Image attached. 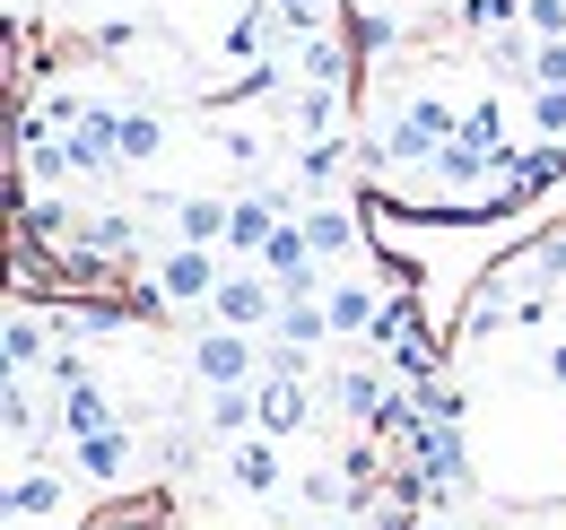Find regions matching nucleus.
Returning a JSON list of instances; mask_svg holds the SVG:
<instances>
[{
  "instance_id": "nucleus-25",
  "label": "nucleus",
  "mask_w": 566,
  "mask_h": 530,
  "mask_svg": "<svg viewBox=\"0 0 566 530\" xmlns=\"http://www.w3.org/2000/svg\"><path fill=\"white\" fill-rule=\"evenodd\" d=\"M271 9H280L287 35H323L332 26V0H271Z\"/></svg>"
},
{
  "instance_id": "nucleus-4",
  "label": "nucleus",
  "mask_w": 566,
  "mask_h": 530,
  "mask_svg": "<svg viewBox=\"0 0 566 530\" xmlns=\"http://www.w3.org/2000/svg\"><path fill=\"white\" fill-rule=\"evenodd\" d=\"M280 305H287V296H280L271 269H235V262H227V278H218V296H210V322L271 339V331H280Z\"/></svg>"
},
{
  "instance_id": "nucleus-9",
  "label": "nucleus",
  "mask_w": 566,
  "mask_h": 530,
  "mask_svg": "<svg viewBox=\"0 0 566 530\" xmlns=\"http://www.w3.org/2000/svg\"><path fill=\"white\" fill-rule=\"evenodd\" d=\"M71 139V157H78V174L87 183H114L123 174V148H114V105H87V123L78 131H62Z\"/></svg>"
},
{
  "instance_id": "nucleus-28",
  "label": "nucleus",
  "mask_w": 566,
  "mask_h": 530,
  "mask_svg": "<svg viewBox=\"0 0 566 530\" xmlns=\"http://www.w3.org/2000/svg\"><path fill=\"white\" fill-rule=\"evenodd\" d=\"M523 26L549 44V35H566V0H523Z\"/></svg>"
},
{
  "instance_id": "nucleus-31",
  "label": "nucleus",
  "mask_w": 566,
  "mask_h": 530,
  "mask_svg": "<svg viewBox=\"0 0 566 530\" xmlns=\"http://www.w3.org/2000/svg\"><path fill=\"white\" fill-rule=\"evenodd\" d=\"M349 9H384V0H349Z\"/></svg>"
},
{
  "instance_id": "nucleus-20",
  "label": "nucleus",
  "mask_w": 566,
  "mask_h": 530,
  "mask_svg": "<svg viewBox=\"0 0 566 530\" xmlns=\"http://www.w3.org/2000/svg\"><path fill=\"white\" fill-rule=\"evenodd\" d=\"M271 35H280V9H271V0H244L235 26H227V62H262Z\"/></svg>"
},
{
  "instance_id": "nucleus-1",
  "label": "nucleus",
  "mask_w": 566,
  "mask_h": 530,
  "mask_svg": "<svg viewBox=\"0 0 566 530\" xmlns=\"http://www.w3.org/2000/svg\"><path fill=\"white\" fill-rule=\"evenodd\" d=\"M453 131H462V105H453V96L401 87V96H375V114H366V131H357V157H366L375 174H427L436 148Z\"/></svg>"
},
{
  "instance_id": "nucleus-22",
  "label": "nucleus",
  "mask_w": 566,
  "mask_h": 530,
  "mask_svg": "<svg viewBox=\"0 0 566 530\" xmlns=\"http://www.w3.org/2000/svg\"><path fill=\"white\" fill-rule=\"evenodd\" d=\"M523 131L566 148V87H523Z\"/></svg>"
},
{
  "instance_id": "nucleus-12",
  "label": "nucleus",
  "mask_w": 566,
  "mask_h": 530,
  "mask_svg": "<svg viewBox=\"0 0 566 530\" xmlns=\"http://www.w3.org/2000/svg\"><path fill=\"white\" fill-rule=\"evenodd\" d=\"M78 253H105V262H140V218L132 209H96V218H78Z\"/></svg>"
},
{
  "instance_id": "nucleus-21",
  "label": "nucleus",
  "mask_w": 566,
  "mask_h": 530,
  "mask_svg": "<svg viewBox=\"0 0 566 530\" xmlns=\"http://www.w3.org/2000/svg\"><path fill=\"white\" fill-rule=\"evenodd\" d=\"M271 339H287V348H323V339H332V305H323V296L280 305V331H271Z\"/></svg>"
},
{
  "instance_id": "nucleus-17",
  "label": "nucleus",
  "mask_w": 566,
  "mask_h": 530,
  "mask_svg": "<svg viewBox=\"0 0 566 530\" xmlns=\"http://www.w3.org/2000/svg\"><path fill=\"white\" fill-rule=\"evenodd\" d=\"M71 453H78V469H87V478H105V487H123V478H132V435H123V426H105V435H78Z\"/></svg>"
},
{
  "instance_id": "nucleus-5",
  "label": "nucleus",
  "mask_w": 566,
  "mask_h": 530,
  "mask_svg": "<svg viewBox=\"0 0 566 530\" xmlns=\"http://www.w3.org/2000/svg\"><path fill=\"white\" fill-rule=\"evenodd\" d=\"M296 226H305V244H314L323 262H357V244H366V218H357V200H340V192L305 200Z\"/></svg>"
},
{
  "instance_id": "nucleus-27",
  "label": "nucleus",
  "mask_w": 566,
  "mask_h": 530,
  "mask_svg": "<svg viewBox=\"0 0 566 530\" xmlns=\"http://www.w3.org/2000/svg\"><path fill=\"white\" fill-rule=\"evenodd\" d=\"M44 383H53V392H78V383H96V374H87V357H78V348H53Z\"/></svg>"
},
{
  "instance_id": "nucleus-16",
  "label": "nucleus",
  "mask_w": 566,
  "mask_h": 530,
  "mask_svg": "<svg viewBox=\"0 0 566 530\" xmlns=\"http://www.w3.org/2000/svg\"><path fill=\"white\" fill-rule=\"evenodd\" d=\"M53 513H62V478L44 462H27L9 478V522H53Z\"/></svg>"
},
{
  "instance_id": "nucleus-11",
  "label": "nucleus",
  "mask_w": 566,
  "mask_h": 530,
  "mask_svg": "<svg viewBox=\"0 0 566 530\" xmlns=\"http://www.w3.org/2000/svg\"><path fill=\"white\" fill-rule=\"evenodd\" d=\"M227 487L262 505V496L280 487V444H271V435H244V444H227Z\"/></svg>"
},
{
  "instance_id": "nucleus-2",
  "label": "nucleus",
  "mask_w": 566,
  "mask_h": 530,
  "mask_svg": "<svg viewBox=\"0 0 566 530\" xmlns=\"http://www.w3.org/2000/svg\"><path fill=\"white\" fill-rule=\"evenodd\" d=\"M192 383L201 392H235V383H262V339L253 331H227V322H201V339L184 348Z\"/></svg>"
},
{
  "instance_id": "nucleus-23",
  "label": "nucleus",
  "mask_w": 566,
  "mask_h": 530,
  "mask_svg": "<svg viewBox=\"0 0 566 530\" xmlns=\"http://www.w3.org/2000/svg\"><path fill=\"white\" fill-rule=\"evenodd\" d=\"M462 139H480V148H514L505 114H496V96H471V105H462Z\"/></svg>"
},
{
  "instance_id": "nucleus-7",
  "label": "nucleus",
  "mask_w": 566,
  "mask_h": 530,
  "mask_svg": "<svg viewBox=\"0 0 566 530\" xmlns=\"http://www.w3.org/2000/svg\"><path fill=\"white\" fill-rule=\"evenodd\" d=\"M157 209H166L175 244H218V253H227V209H235V200H210V192H157Z\"/></svg>"
},
{
  "instance_id": "nucleus-29",
  "label": "nucleus",
  "mask_w": 566,
  "mask_h": 530,
  "mask_svg": "<svg viewBox=\"0 0 566 530\" xmlns=\"http://www.w3.org/2000/svg\"><path fill=\"white\" fill-rule=\"evenodd\" d=\"M218 157H235V166H262V131H218Z\"/></svg>"
},
{
  "instance_id": "nucleus-3",
  "label": "nucleus",
  "mask_w": 566,
  "mask_h": 530,
  "mask_svg": "<svg viewBox=\"0 0 566 530\" xmlns=\"http://www.w3.org/2000/svg\"><path fill=\"white\" fill-rule=\"evenodd\" d=\"M218 278H227V253H218V244H166V253L148 262V287L166 296V314H184V305L210 314Z\"/></svg>"
},
{
  "instance_id": "nucleus-32",
  "label": "nucleus",
  "mask_w": 566,
  "mask_h": 530,
  "mask_svg": "<svg viewBox=\"0 0 566 530\" xmlns=\"http://www.w3.org/2000/svg\"><path fill=\"white\" fill-rule=\"evenodd\" d=\"M332 530H349V522H332Z\"/></svg>"
},
{
  "instance_id": "nucleus-13",
  "label": "nucleus",
  "mask_w": 566,
  "mask_h": 530,
  "mask_svg": "<svg viewBox=\"0 0 566 530\" xmlns=\"http://www.w3.org/2000/svg\"><path fill=\"white\" fill-rule=\"evenodd\" d=\"M323 305H332V339H357V348H366L375 314H384V296H375L366 278H332V287H323Z\"/></svg>"
},
{
  "instance_id": "nucleus-6",
  "label": "nucleus",
  "mask_w": 566,
  "mask_h": 530,
  "mask_svg": "<svg viewBox=\"0 0 566 530\" xmlns=\"http://www.w3.org/2000/svg\"><path fill=\"white\" fill-rule=\"evenodd\" d=\"M253 400H262V435H271V444L305 435V426H314V409H323V392H314V383H280V374H262V383H253Z\"/></svg>"
},
{
  "instance_id": "nucleus-15",
  "label": "nucleus",
  "mask_w": 566,
  "mask_h": 530,
  "mask_svg": "<svg viewBox=\"0 0 566 530\" xmlns=\"http://www.w3.org/2000/svg\"><path fill=\"white\" fill-rule=\"evenodd\" d=\"M201 426H210V435H227V444L262 435V400H253V383H235V392H210V400H201Z\"/></svg>"
},
{
  "instance_id": "nucleus-24",
  "label": "nucleus",
  "mask_w": 566,
  "mask_h": 530,
  "mask_svg": "<svg viewBox=\"0 0 566 530\" xmlns=\"http://www.w3.org/2000/svg\"><path fill=\"white\" fill-rule=\"evenodd\" d=\"M392 35H401V18H392V9H357V26H349V44H357V53H384Z\"/></svg>"
},
{
  "instance_id": "nucleus-30",
  "label": "nucleus",
  "mask_w": 566,
  "mask_h": 530,
  "mask_svg": "<svg viewBox=\"0 0 566 530\" xmlns=\"http://www.w3.org/2000/svg\"><path fill=\"white\" fill-rule=\"evenodd\" d=\"M541 365H549V383H566V339L549 348V357H541Z\"/></svg>"
},
{
  "instance_id": "nucleus-18",
  "label": "nucleus",
  "mask_w": 566,
  "mask_h": 530,
  "mask_svg": "<svg viewBox=\"0 0 566 530\" xmlns=\"http://www.w3.org/2000/svg\"><path fill=\"white\" fill-rule=\"evenodd\" d=\"M62 400H71V409H62V444H78V435H105V426H123L105 383H78V392H62Z\"/></svg>"
},
{
  "instance_id": "nucleus-26",
  "label": "nucleus",
  "mask_w": 566,
  "mask_h": 530,
  "mask_svg": "<svg viewBox=\"0 0 566 530\" xmlns=\"http://www.w3.org/2000/svg\"><path fill=\"white\" fill-rule=\"evenodd\" d=\"M532 87H566V35H532Z\"/></svg>"
},
{
  "instance_id": "nucleus-14",
  "label": "nucleus",
  "mask_w": 566,
  "mask_h": 530,
  "mask_svg": "<svg viewBox=\"0 0 566 530\" xmlns=\"http://www.w3.org/2000/svg\"><path fill=\"white\" fill-rule=\"evenodd\" d=\"M78 174V157H71V139H53V131H18V183L35 192V183H71Z\"/></svg>"
},
{
  "instance_id": "nucleus-8",
  "label": "nucleus",
  "mask_w": 566,
  "mask_h": 530,
  "mask_svg": "<svg viewBox=\"0 0 566 530\" xmlns=\"http://www.w3.org/2000/svg\"><path fill=\"white\" fill-rule=\"evenodd\" d=\"M349 96H357V87H314V78H296L287 123H296L305 139H340V131H349Z\"/></svg>"
},
{
  "instance_id": "nucleus-19",
  "label": "nucleus",
  "mask_w": 566,
  "mask_h": 530,
  "mask_svg": "<svg viewBox=\"0 0 566 530\" xmlns=\"http://www.w3.org/2000/svg\"><path fill=\"white\" fill-rule=\"evenodd\" d=\"M114 148H123V166H148V157L166 148V123H157L148 105H114Z\"/></svg>"
},
{
  "instance_id": "nucleus-10",
  "label": "nucleus",
  "mask_w": 566,
  "mask_h": 530,
  "mask_svg": "<svg viewBox=\"0 0 566 530\" xmlns=\"http://www.w3.org/2000/svg\"><path fill=\"white\" fill-rule=\"evenodd\" d=\"M0 357H9V374H35V365H53V314L18 305V314H9V331H0Z\"/></svg>"
}]
</instances>
